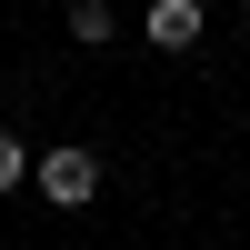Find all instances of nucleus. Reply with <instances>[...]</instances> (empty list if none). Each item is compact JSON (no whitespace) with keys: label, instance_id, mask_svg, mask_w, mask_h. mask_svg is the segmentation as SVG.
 I'll return each instance as SVG.
<instances>
[{"label":"nucleus","instance_id":"obj_1","mask_svg":"<svg viewBox=\"0 0 250 250\" xmlns=\"http://www.w3.org/2000/svg\"><path fill=\"white\" fill-rule=\"evenodd\" d=\"M40 200H60V210H80V200H100V150H40Z\"/></svg>","mask_w":250,"mask_h":250},{"label":"nucleus","instance_id":"obj_2","mask_svg":"<svg viewBox=\"0 0 250 250\" xmlns=\"http://www.w3.org/2000/svg\"><path fill=\"white\" fill-rule=\"evenodd\" d=\"M200 30H210V10H200V0H150V40H160V50H190Z\"/></svg>","mask_w":250,"mask_h":250},{"label":"nucleus","instance_id":"obj_3","mask_svg":"<svg viewBox=\"0 0 250 250\" xmlns=\"http://www.w3.org/2000/svg\"><path fill=\"white\" fill-rule=\"evenodd\" d=\"M30 170H40V160L20 150V130H0V190H20V180H30Z\"/></svg>","mask_w":250,"mask_h":250},{"label":"nucleus","instance_id":"obj_4","mask_svg":"<svg viewBox=\"0 0 250 250\" xmlns=\"http://www.w3.org/2000/svg\"><path fill=\"white\" fill-rule=\"evenodd\" d=\"M70 40H110V0H80V10H70Z\"/></svg>","mask_w":250,"mask_h":250}]
</instances>
